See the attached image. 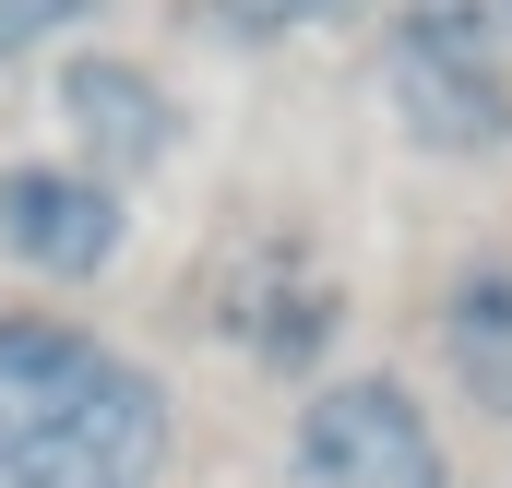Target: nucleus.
Returning <instances> with one entry per match:
<instances>
[{
  "label": "nucleus",
  "instance_id": "f257e3e1",
  "mask_svg": "<svg viewBox=\"0 0 512 488\" xmlns=\"http://www.w3.org/2000/svg\"><path fill=\"white\" fill-rule=\"evenodd\" d=\"M179 453L167 381L60 310H0V488H155Z\"/></svg>",
  "mask_w": 512,
  "mask_h": 488
},
{
  "label": "nucleus",
  "instance_id": "f03ea898",
  "mask_svg": "<svg viewBox=\"0 0 512 488\" xmlns=\"http://www.w3.org/2000/svg\"><path fill=\"white\" fill-rule=\"evenodd\" d=\"M382 108L429 155L512 143V24L501 0H393L382 12Z\"/></svg>",
  "mask_w": 512,
  "mask_h": 488
},
{
  "label": "nucleus",
  "instance_id": "7ed1b4c3",
  "mask_svg": "<svg viewBox=\"0 0 512 488\" xmlns=\"http://www.w3.org/2000/svg\"><path fill=\"white\" fill-rule=\"evenodd\" d=\"M203 334L262 381H310L346 346V274L286 227H251L203 262Z\"/></svg>",
  "mask_w": 512,
  "mask_h": 488
},
{
  "label": "nucleus",
  "instance_id": "20e7f679",
  "mask_svg": "<svg viewBox=\"0 0 512 488\" xmlns=\"http://www.w3.org/2000/svg\"><path fill=\"white\" fill-rule=\"evenodd\" d=\"M298 488H453L441 417L417 405V381L393 369H334L298 405Z\"/></svg>",
  "mask_w": 512,
  "mask_h": 488
},
{
  "label": "nucleus",
  "instance_id": "39448f33",
  "mask_svg": "<svg viewBox=\"0 0 512 488\" xmlns=\"http://www.w3.org/2000/svg\"><path fill=\"white\" fill-rule=\"evenodd\" d=\"M0 250H12V262H36V274H60V286L108 274V262L131 250V203H120V179L60 167V155L0 167Z\"/></svg>",
  "mask_w": 512,
  "mask_h": 488
},
{
  "label": "nucleus",
  "instance_id": "423d86ee",
  "mask_svg": "<svg viewBox=\"0 0 512 488\" xmlns=\"http://www.w3.org/2000/svg\"><path fill=\"white\" fill-rule=\"evenodd\" d=\"M60 120L96 155V179H155V167L179 155V96H167L143 60H120V48L60 60Z\"/></svg>",
  "mask_w": 512,
  "mask_h": 488
},
{
  "label": "nucleus",
  "instance_id": "0eeeda50",
  "mask_svg": "<svg viewBox=\"0 0 512 488\" xmlns=\"http://www.w3.org/2000/svg\"><path fill=\"white\" fill-rule=\"evenodd\" d=\"M429 346L477 417H512V250H465L429 298Z\"/></svg>",
  "mask_w": 512,
  "mask_h": 488
},
{
  "label": "nucleus",
  "instance_id": "6e6552de",
  "mask_svg": "<svg viewBox=\"0 0 512 488\" xmlns=\"http://www.w3.org/2000/svg\"><path fill=\"white\" fill-rule=\"evenodd\" d=\"M346 12H370V0H203V24H215V36H239V48L322 36V24H346Z\"/></svg>",
  "mask_w": 512,
  "mask_h": 488
},
{
  "label": "nucleus",
  "instance_id": "1a4fd4ad",
  "mask_svg": "<svg viewBox=\"0 0 512 488\" xmlns=\"http://www.w3.org/2000/svg\"><path fill=\"white\" fill-rule=\"evenodd\" d=\"M84 24H96V0H0V60H36V48H60Z\"/></svg>",
  "mask_w": 512,
  "mask_h": 488
},
{
  "label": "nucleus",
  "instance_id": "9d476101",
  "mask_svg": "<svg viewBox=\"0 0 512 488\" xmlns=\"http://www.w3.org/2000/svg\"><path fill=\"white\" fill-rule=\"evenodd\" d=\"M501 24H512V0H501Z\"/></svg>",
  "mask_w": 512,
  "mask_h": 488
}]
</instances>
